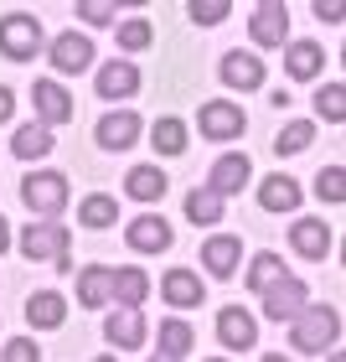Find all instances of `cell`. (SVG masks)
Here are the masks:
<instances>
[{"mask_svg":"<svg viewBox=\"0 0 346 362\" xmlns=\"http://www.w3.org/2000/svg\"><path fill=\"white\" fill-rule=\"evenodd\" d=\"M336 337H341V321H336L331 305H305L300 316L290 321V341L300 352H326Z\"/></svg>","mask_w":346,"mask_h":362,"instance_id":"1","label":"cell"},{"mask_svg":"<svg viewBox=\"0 0 346 362\" xmlns=\"http://www.w3.org/2000/svg\"><path fill=\"white\" fill-rule=\"evenodd\" d=\"M21 202L37 212V218H57V212L68 207V181L57 171H37V176L21 181Z\"/></svg>","mask_w":346,"mask_h":362,"instance_id":"2","label":"cell"},{"mask_svg":"<svg viewBox=\"0 0 346 362\" xmlns=\"http://www.w3.org/2000/svg\"><path fill=\"white\" fill-rule=\"evenodd\" d=\"M21 254L26 259H52L57 269H68V228L62 223H31L21 233Z\"/></svg>","mask_w":346,"mask_h":362,"instance_id":"3","label":"cell"},{"mask_svg":"<svg viewBox=\"0 0 346 362\" xmlns=\"http://www.w3.org/2000/svg\"><path fill=\"white\" fill-rule=\"evenodd\" d=\"M0 52H6L11 62H26L42 52V26L37 16H6L0 21Z\"/></svg>","mask_w":346,"mask_h":362,"instance_id":"4","label":"cell"},{"mask_svg":"<svg viewBox=\"0 0 346 362\" xmlns=\"http://www.w3.org/2000/svg\"><path fill=\"white\" fill-rule=\"evenodd\" d=\"M305 310V279H294V274H285V279H274L269 290H263V316L269 321H294Z\"/></svg>","mask_w":346,"mask_h":362,"instance_id":"5","label":"cell"},{"mask_svg":"<svg viewBox=\"0 0 346 362\" xmlns=\"http://www.w3.org/2000/svg\"><path fill=\"white\" fill-rule=\"evenodd\" d=\"M249 31H253V42H258V47H285V31H290V11L279 6V0H263V6L253 11Z\"/></svg>","mask_w":346,"mask_h":362,"instance_id":"6","label":"cell"},{"mask_svg":"<svg viewBox=\"0 0 346 362\" xmlns=\"http://www.w3.org/2000/svg\"><path fill=\"white\" fill-rule=\"evenodd\" d=\"M93 62V42L83 37V31H62V37L52 42V68L57 73H83Z\"/></svg>","mask_w":346,"mask_h":362,"instance_id":"7","label":"cell"},{"mask_svg":"<svg viewBox=\"0 0 346 362\" xmlns=\"http://www.w3.org/2000/svg\"><path fill=\"white\" fill-rule=\"evenodd\" d=\"M243 124L249 119H243L238 104H222V98L217 104H202V135L207 140H233V135H243Z\"/></svg>","mask_w":346,"mask_h":362,"instance_id":"8","label":"cell"},{"mask_svg":"<svg viewBox=\"0 0 346 362\" xmlns=\"http://www.w3.org/2000/svg\"><path fill=\"white\" fill-rule=\"evenodd\" d=\"M31 104H37L42 114V124H62V119H73V98L62 83H52V78H42L37 88H31Z\"/></svg>","mask_w":346,"mask_h":362,"instance_id":"9","label":"cell"},{"mask_svg":"<svg viewBox=\"0 0 346 362\" xmlns=\"http://www.w3.org/2000/svg\"><path fill=\"white\" fill-rule=\"evenodd\" d=\"M140 140V114H104V119H98V145H104V151H129V145Z\"/></svg>","mask_w":346,"mask_h":362,"instance_id":"10","label":"cell"},{"mask_svg":"<svg viewBox=\"0 0 346 362\" xmlns=\"http://www.w3.org/2000/svg\"><path fill=\"white\" fill-rule=\"evenodd\" d=\"M109 300H114V269L88 264L83 274H78V305L98 310V305H109Z\"/></svg>","mask_w":346,"mask_h":362,"instance_id":"11","label":"cell"},{"mask_svg":"<svg viewBox=\"0 0 346 362\" xmlns=\"http://www.w3.org/2000/svg\"><path fill=\"white\" fill-rule=\"evenodd\" d=\"M217 337L227 341V347H253V341H258V326H253V316H249L243 305H222Z\"/></svg>","mask_w":346,"mask_h":362,"instance_id":"12","label":"cell"},{"mask_svg":"<svg viewBox=\"0 0 346 362\" xmlns=\"http://www.w3.org/2000/svg\"><path fill=\"white\" fill-rule=\"evenodd\" d=\"M249 176H253L249 156H222L217 166H212V181H207V192H217V197H227V192H243V187H249Z\"/></svg>","mask_w":346,"mask_h":362,"instance_id":"13","label":"cell"},{"mask_svg":"<svg viewBox=\"0 0 346 362\" xmlns=\"http://www.w3.org/2000/svg\"><path fill=\"white\" fill-rule=\"evenodd\" d=\"M129 249H140V254L171 249V223L166 218H135L129 223Z\"/></svg>","mask_w":346,"mask_h":362,"instance_id":"14","label":"cell"},{"mask_svg":"<svg viewBox=\"0 0 346 362\" xmlns=\"http://www.w3.org/2000/svg\"><path fill=\"white\" fill-rule=\"evenodd\" d=\"M222 83H227V88H243V93L258 88V83H263V62L249 57V52H227V57H222Z\"/></svg>","mask_w":346,"mask_h":362,"instance_id":"15","label":"cell"},{"mask_svg":"<svg viewBox=\"0 0 346 362\" xmlns=\"http://www.w3.org/2000/svg\"><path fill=\"white\" fill-rule=\"evenodd\" d=\"M290 238H294V254H305V259H326L331 254V228L316 223V218H300Z\"/></svg>","mask_w":346,"mask_h":362,"instance_id":"16","label":"cell"},{"mask_svg":"<svg viewBox=\"0 0 346 362\" xmlns=\"http://www.w3.org/2000/svg\"><path fill=\"white\" fill-rule=\"evenodd\" d=\"M26 316H31V326L52 332V326H62V316H68V300H62L57 290H37V295L26 300Z\"/></svg>","mask_w":346,"mask_h":362,"instance_id":"17","label":"cell"},{"mask_svg":"<svg viewBox=\"0 0 346 362\" xmlns=\"http://www.w3.org/2000/svg\"><path fill=\"white\" fill-rule=\"evenodd\" d=\"M238 254H243V238H207V243H202V264H207L212 274H217V279L233 274Z\"/></svg>","mask_w":346,"mask_h":362,"instance_id":"18","label":"cell"},{"mask_svg":"<svg viewBox=\"0 0 346 362\" xmlns=\"http://www.w3.org/2000/svg\"><path fill=\"white\" fill-rule=\"evenodd\" d=\"M104 337L114 341V347H140V341H145V321H140V310H114V316L104 321Z\"/></svg>","mask_w":346,"mask_h":362,"instance_id":"19","label":"cell"},{"mask_svg":"<svg viewBox=\"0 0 346 362\" xmlns=\"http://www.w3.org/2000/svg\"><path fill=\"white\" fill-rule=\"evenodd\" d=\"M135 88H140V73L129 68V62H119V57L98 73V93H104V98H129Z\"/></svg>","mask_w":346,"mask_h":362,"instance_id":"20","label":"cell"},{"mask_svg":"<svg viewBox=\"0 0 346 362\" xmlns=\"http://www.w3.org/2000/svg\"><path fill=\"white\" fill-rule=\"evenodd\" d=\"M160 192H166V171L160 166H135L124 176V197H135V202H155Z\"/></svg>","mask_w":346,"mask_h":362,"instance_id":"21","label":"cell"},{"mask_svg":"<svg viewBox=\"0 0 346 362\" xmlns=\"http://www.w3.org/2000/svg\"><path fill=\"white\" fill-rule=\"evenodd\" d=\"M11 151L21 156V160H37V156H52V129L47 124H21L11 135Z\"/></svg>","mask_w":346,"mask_h":362,"instance_id":"22","label":"cell"},{"mask_svg":"<svg viewBox=\"0 0 346 362\" xmlns=\"http://www.w3.org/2000/svg\"><path fill=\"white\" fill-rule=\"evenodd\" d=\"M321 68H326V52H321L316 42H294L290 52H285V73L290 78H316Z\"/></svg>","mask_w":346,"mask_h":362,"instance_id":"23","label":"cell"},{"mask_svg":"<svg viewBox=\"0 0 346 362\" xmlns=\"http://www.w3.org/2000/svg\"><path fill=\"white\" fill-rule=\"evenodd\" d=\"M258 202L269 207V212H290V207H300V187H294L290 176H269L258 187Z\"/></svg>","mask_w":346,"mask_h":362,"instance_id":"24","label":"cell"},{"mask_svg":"<svg viewBox=\"0 0 346 362\" xmlns=\"http://www.w3.org/2000/svg\"><path fill=\"white\" fill-rule=\"evenodd\" d=\"M160 290H166L171 305H196L202 300V279H196L191 269H171L166 279H160Z\"/></svg>","mask_w":346,"mask_h":362,"instance_id":"25","label":"cell"},{"mask_svg":"<svg viewBox=\"0 0 346 362\" xmlns=\"http://www.w3.org/2000/svg\"><path fill=\"white\" fill-rule=\"evenodd\" d=\"M145 295H150V279L140 269H114V300H124V310H135Z\"/></svg>","mask_w":346,"mask_h":362,"instance_id":"26","label":"cell"},{"mask_svg":"<svg viewBox=\"0 0 346 362\" xmlns=\"http://www.w3.org/2000/svg\"><path fill=\"white\" fill-rule=\"evenodd\" d=\"M150 145H155V156H181V151H186V124H181V119H155Z\"/></svg>","mask_w":346,"mask_h":362,"instance_id":"27","label":"cell"},{"mask_svg":"<svg viewBox=\"0 0 346 362\" xmlns=\"http://www.w3.org/2000/svg\"><path fill=\"white\" fill-rule=\"evenodd\" d=\"M285 274H290V269H285V259H279V254H258L253 264H249V290L263 295V290L274 285V279H285Z\"/></svg>","mask_w":346,"mask_h":362,"instance_id":"28","label":"cell"},{"mask_svg":"<svg viewBox=\"0 0 346 362\" xmlns=\"http://www.w3.org/2000/svg\"><path fill=\"white\" fill-rule=\"evenodd\" d=\"M191 326L186 321H160V357H186L191 352Z\"/></svg>","mask_w":346,"mask_h":362,"instance_id":"29","label":"cell"},{"mask_svg":"<svg viewBox=\"0 0 346 362\" xmlns=\"http://www.w3.org/2000/svg\"><path fill=\"white\" fill-rule=\"evenodd\" d=\"M186 218H191L196 228H202V223H217V218H222V197H217V192H202V187H196V192L186 197Z\"/></svg>","mask_w":346,"mask_h":362,"instance_id":"30","label":"cell"},{"mask_svg":"<svg viewBox=\"0 0 346 362\" xmlns=\"http://www.w3.org/2000/svg\"><path fill=\"white\" fill-rule=\"evenodd\" d=\"M78 218H83V228H109L119 218V202H114V197H88V202L78 207Z\"/></svg>","mask_w":346,"mask_h":362,"instance_id":"31","label":"cell"},{"mask_svg":"<svg viewBox=\"0 0 346 362\" xmlns=\"http://www.w3.org/2000/svg\"><path fill=\"white\" fill-rule=\"evenodd\" d=\"M310 140H316V124H310V119H294V124H285V129H279V156H294V151H305V145Z\"/></svg>","mask_w":346,"mask_h":362,"instance_id":"32","label":"cell"},{"mask_svg":"<svg viewBox=\"0 0 346 362\" xmlns=\"http://www.w3.org/2000/svg\"><path fill=\"white\" fill-rule=\"evenodd\" d=\"M316 109H321L331 124H341V119H346V88H341V83H326V88L316 93Z\"/></svg>","mask_w":346,"mask_h":362,"instance_id":"33","label":"cell"},{"mask_svg":"<svg viewBox=\"0 0 346 362\" xmlns=\"http://www.w3.org/2000/svg\"><path fill=\"white\" fill-rule=\"evenodd\" d=\"M316 192L326 197V202H341V197H346V171H341V166H326V171L316 176Z\"/></svg>","mask_w":346,"mask_h":362,"instance_id":"34","label":"cell"},{"mask_svg":"<svg viewBox=\"0 0 346 362\" xmlns=\"http://www.w3.org/2000/svg\"><path fill=\"white\" fill-rule=\"evenodd\" d=\"M114 37H119V47L140 52V47H150V26H145V21H124L119 31H114Z\"/></svg>","mask_w":346,"mask_h":362,"instance_id":"35","label":"cell"},{"mask_svg":"<svg viewBox=\"0 0 346 362\" xmlns=\"http://www.w3.org/2000/svg\"><path fill=\"white\" fill-rule=\"evenodd\" d=\"M222 16H227V0H196V6H191V21L196 26H217Z\"/></svg>","mask_w":346,"mask_h":362,"instance_id":"36","label":"cell"},{"mask_svg":"<svg viewBox=\"0 0 346 362\" xmlns=\"http://www.w3.org/2000/svg\"><path fill=\"white\" fill-rule=\"evenodd\" d=\"M0 362H42V352H37V341L16 337V341H6V352H0Z\"/></svg>","mask_w":346,"mask_h":362,"instance_id":"37","label":"cell"},{"mask_svg":"<svg viewBox=\"0 0 346 362\" xmlns=\"http://www.w3.org/2000/svg\"><path fill=\"white\" fill-rule=\"evenodd\" d=\"M78 16H83V21H93V26H109V21H114V6H104V0H83V6H78Z\"/></svg>","mask_w":346,"mask_h":362,"instance_id":"38","label":"cell"},{"mask_svg":"<svg viewBox=\"0 0 346 362\" xmlns=\"http://www.w3.org/2000/svg\"><path fill=\"white\" fill-rule=\"evenodd\" d=\"M316 16H321V21H341V6H326V0H321Z\"/></svg>","mask_w":346,"mask_h":362,"instance_id":"39","label":"cell"},{"mask_svg":"<svg viewBox=\"0 0 346 362\" xmlns=\"http://www.w3.org/2000/svg\"><path fill=\"white\" fill-rule=\"evenodd\" d=\"M11 119V88H0V124Z\"/></svg>","mask_w":346,"mask_h":362,"instance_id":"40","label":"cell"},{"mask_svg":"<svg viewBox=\"0 0 346 362\" xmlns=\"http://www.w3.org/2000/svg\"><path fill=\"white\" fill-rule=\"evenodd\" d=\"M6 243H11V223L0 218V249H6Z\"/></svg>","mask_w":346,"mask_h":362,"instance_id":"41","label":"cell"},{"mask_svg":"<svg viewBox=\"0 0 346 362\" xmlns=\"http://www.w3.org/2000/svg\"><path fill=\"white\" fill-rule=\"evenodd\" d=\"M263 362H285V357H279V352H269V357H263Z\"/></svg>","mask_w":346,"mask_h":362,"instance_id":"42","label":"cell"},{"mask_svg":"<svg viewBox=\"0 0 346 362\" xmlns=\"http://www.w3.org/2000/svg\"><path fill=\"white\" fill-rule=\"evenodd\" d=\"M93 362H114V357H93Z\"/></svg>","mask_w":346,"mask_h":362,"instance_id":"43","label":"cell"},{"mask_svg":"<svg viewBox=\"0 0 346 362\" xmlns=\"http://www.w3.org/2000/svg\"><path fill=\"white\" fill-rule=\"evenodd\" d=\"M155 362H176V357H155Z\"/></svg>","mask_w":346,"mask_h":362,"instance_id":"44","label":"cell"},{"mask_svg":"<svg viewBox=\"0 0 346 362\" xmlns=\"http://www.w3.org/2000/svg\"><path fill=\"white\" fill-rule=\"evenodd\" d=\"M331 362H346V357H331Z\"/></svg>","mask_w":346,"mask_h":362,"instance_id":"45","label":"cell"},{"mask_svg":"<svg viewBox=\"0 0 346 362\" xmlns=\"http://www.w3.org/2000/svg\"><path fill=\"white\" fill-rule=\"evenodd\" d=\"M212 362H222V357H212Z\"/></svg>","mask_w":346,"mask_h":362,"instance_id":"46","label":"cell"}]
</instances>
